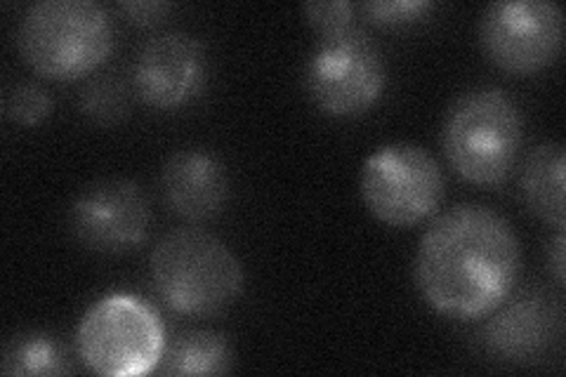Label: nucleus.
<instances>
[{
  "mask_svg": "<svg viewBox=\"0 0 566 377\" xmlns=\"http://www.w3.org/2000/svg\"><path fill=\"white\" fill-rule=\"evenodd\" d=\"M151 208L147 193L130 179H102L85 187L69 210L74 237L95 253H130L147 241Z\"/></svg>",
  "mask_w": 566,
  "mask_h": 377,
  "instance_id": "obj_9",
  "label": "nucleus"
},
{
  "mask_svg": "<svg viewBox=\"0 0 566 377\" xmlns=\"http://www.w3.org/2000/svg\"><path fill=\"white\" fill-rule=\"evenodd\" d=\"M118 8L133 24H139V27L161 22L164 17L172 10V6L164 3V0H126V3H120Z\"/></svg>",
  "mask_w": 566,
  "mask_h": 377,
  "instance_id": "obj_20",
  "label": "nucleus"
},
{
  "mask_svg": "<svg viewBox=\"0 0 566 377\" xmlns=\"http://www.w3.org/2000/svg\"><path fill=\"white\" fill-rule=\"evenodd\" d=\"M149 272L158 297L185 316L218 314L243 289L234 250L199 227L168 231L151 250Z\"/></svg>",
  "mask_w": 566,
  "mask_h": 377,
  "instance_id": "obj_2",
  "label": "nucleus"
},
{
  "mask_svg": "<svg viewBox=\"0 0 566 377\" xmlns=\"http://www.w3.org/2000/svg\"><path fill=\"white\" fill-rule=\"evenodd\" d=\"M520 272L517 231L486 206L460 203L439 212L418 243V291L451 318L472 321L503 307Z\"/></svg>",
  "mask_w": 566,
  "mask_h": 377,
  "instance_id": "obj_1",
  "label": "nucleus"
},
{
  "mask_svg": "<svg viewBox=\"0 0 566 377\" xmlns=\"http://www.w3.org/2000/svg\"><path fill=\"white\" fill-rule=\"evenodd\" d=\"M359 189L376 220L387 227L409 229L439 210L447 182L428 149L411 142H392L364 160Z\"/></svg>",
  "mask_w": 566,
  "mask_h": 377,
  "instance_id": "obj_7",
  "label": "nucleus"
},
{
  "mask_svg": "<svg viewBox=\"0 0 566 377\" xmlns=\"http://www.w3.org/2000/svg\"><path fill=\"white\" fill-rule=\"evenodd\" d=\"M76 345L87 370L102 377H137L161 364L166 335L161 318L145 300L114 293L87 307Z\"/></svg>",
  "mask_w": 566,
  "mask_h": 377,
  "instance_id": "obj_5",
  "label": "nucleus"
},
{
  "mask_svg": "<svg viewBox=\"0 0 566 377\" xmlns=\"http://www.w3.org/2000/svg\"><path fill=\"white\" fill-rule=\"evenodd\" d=\"M559 333V304L551 295L528 293L495 314L484 326L482 339L491 354L505 358V362L526 364L551 349Z\"/></svg>",
  "mask_w": 566,
  "mask_h": 377,
  "instance_id": "obj_12",
  "label": "nucleus"
},
{
  "mask_svg": "<svg viewBox=\"0 0 566 377\" xmlns=\"http://www.w3.org/2000/svg\"><path fill=\"white\" fill-rule=\"evenodd\" d=\"M3 375L43 377L69 373V358L60 339L48 333L31 331L12 337L3 352Z\"/></svg>",
  "mask_w": 566,
  "mask_h": 377,
  "instance_id": "obj_15",
  "label": "nucleus"
},
{
  "mask_svg": "<svg viewBox=\"0 0 566 377\" xmlns=\"http://www.w3.org/2000/svg\"><path fill=\"white\" fill-rule=\"evenodd\" d=\"M522 112L505 90L482 85L460 95L444 118L441 145L451 168L465 182H505L522 147Z\"/></svg>",
  "mask_w": 566,
  "mask_h": 377,
  "instance_id": "obj_4",
  "label": "nucleus"
},
{
  "mask_svg": "<svg viewBox=\"0 0 566 377\" xmlns=\"http://www.w3.org/2000/svg\"><path fill=\"white\" fill-rule=\"evenodd\" d=\"M17 45L39 76L74 81L112 55L114 24L95 0H39L22 17Z\"/></svg>",
  "mask_w": 566,
  "mask_h": 377,
  "instance_id": "obj_3",
  "label": "nucleus"
},
{
  "mask_svg": "<svg viewBox=\"0 0 566 377\" xmlns=\"http://www.w3.org/2000/svg\"><path fill=\"white\" fill-rule=\"evenodd\" d=\"M432 10L428 0H368L361 12L380 27H409L420 22Z\"/></svg>",
  "mask_w": 566,
  "mask_h": 377,
  "instance_id": "obj_18",
  "label": "nucleus"
},
{
  "mask_svg": "<svg viewBox=\"0 0 566 377\" xmlns=\"http://www.w3.org/2000/svg\"><path fill=\"white\" fill-rule=\"evenodd\" d=\"M303 14L316 35L357 24V6L349 0H314V3L303 6Z\"/></svg>",
  "mask_w": 566,
  "mask_h": 377,
  "instance_id": "obj_19",
  "label": "nucleus"
},
{
  "mask_svg": "<svg viewBox=\"0 0 566 377\" xmlns=\"http://www.w3.org/2000/svg\"><path fill=\"white\" fill-rule=\"evenodd\" d=\"M81 112L97 125H116L130 112V93L123 81L99 76L81 93Z\"/></svg>",
  "mask_w": 566,
  "mask_h": 377,
  "instance_id": "obj_16",
  "label": "nucleus"
},
{
  "mask_svg": "<svg viewBox=\"0 0 566 377\" xmlns=\"http://www.w3.org/2000/svg\"><path fill=\"white\" fill-rule=\"evenodd\" d=\"M3 114L17 125H39L52 114V97L35 83H17L3 97Z\"/></svg>",
  "mask_w": 566,
  "mask_h": 377,
  "instance_id": "obj_17",
  "label": "nucleus"
},
{
  "mask_svg": "<svg viewBox=\"0 0 566 377\" xmlns=\"http://www.w3.org/2000/svg\"><path fill=\"white\" fill-rule=\"evenodd\" d=\"M564 245H566L564 229H557V237H555V241H553L551 253H547V260H551L553 276H555V283L559 285V289H564V279H566V264H564Z\"/></svg>",
  "mask_w": 566,
  "mask_h": 377,
  "instance_id": "obj_21",
  "label": "nucleus"
},
{
  "mask_svg": "<svg viewBox=\"0 0 566 377\" xmlns=\"http://www.w3.org/2000/svg\"><path fill=\"white\" fill-rule=\"evenodd\" d=\"M564 168L566 156L559 142H543L528 154L522 170V193L528 210L555 229H564Z\"/></svg>",
  "mask_w": 566,
  "mask_h": 377,
  "instance_id": "obj_13",
  "label": "nucleus"
},
{
  "mask_svg": "<svg viewBox=\"0 0 566 377\" xmlns=\"http://www.w3.org/2000/svg\"><path fill=\"white\" fill-rule=\"evenodd\" d=\"M234 366V352L229 339L216 331H191L175 339L164 352L158 373L172 377L224 375Z\"/></svg>",
  "mask_w": 566,
  "mask_h": 377,
  "instance_id": "obj_14",
  "label": "nucleus"
},
{
  "mask_svg": "<svg viewBox=\"0 0 566 377\" xmlns=\"http://www.w3.org/2000/svg\"><path fill=\"white\" fill-rule=\"evenodd\" d=\"M305 83L312 102L326 116H361L385 93L382 50L359 24L318 35L305 66Z\"/></svg>",
  "mask_w": 566,
  "mask_h": 377,
  "instance_id": "obj_6",
  "label": "nucleus"
},
{
  "mask_svg": "<svg viewBox=\"0 0 566 377\" xmlns=\"http://www.w3.org/2000/svg\"><path fill=\"white\" fill-rule=\"evenodd\" d=\"M229 172L206 149L175 151L161 170V193L170 212L187 222L216 218L229 201Z\"/></svg>",
  "mask_w": 566,
  "mask_h": 377,
  "instance_id": "obj_11",
  "label": "nucleus"
},
{
  "mask_svg": "<svg viewBox=\"0 0 566 377\" xmlns=\"http://www.w3.org/2000/svg\"><path fill=\"white\" fill-rule=\"evenodd\" d=\"M480 43L507 74H538L559 57L564 12L555 0H495L480 17Z\"/></svg>",
  "mask_w": 566,
  "mask_h": 377,
  "instance_id": "obj_8",
  "label": "nucleus"
},
{
  "mask_svg": "<svg viewBox=\"0 0 566 377\" xmlns=\"http://www.w3.org/2000/svg\"><path fill=\"white\" fill-rule=\"evenodd\" d=\"M208 60L199 39L185 31L156 35L135 64V90L154 109L172 112L197 100L206 85Z\"/></svg>",
  "mask_w": 566,
  "mask_h": 377,
  "instance_id": "obj_10",
  "label": "nucleus"
}]
</instances>
